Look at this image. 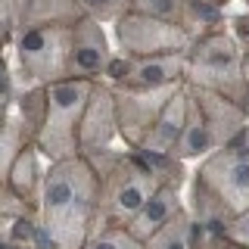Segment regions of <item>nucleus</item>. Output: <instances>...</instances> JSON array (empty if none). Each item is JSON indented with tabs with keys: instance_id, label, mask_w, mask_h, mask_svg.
I'll return each instance as SVG.
<instances>
[{
	"instance_id": "393cba45",
	"label": "nucleus",
	"mask_w": 249,
	"mask_h": 249,
	"mask_svg": "<svg viewBox=\"0 0 249 249\" xmlns=\"http://www.w3.org/2000/svg\"><path fill=\"white\" fill-rule=\"evenodd\" d=\"M13 47V19L3 10V0H0V53H6Z\"/></svg>"
},
{
	"instance_id": "2eb2a0df",
	"label": "nucleus",
	"mask_w": 249,
	"mask_h": 249,
	"mask_svg": "<svg viewBox=\"0 0 249 249\" xmlns=\"http://www.w3.org/2000/svg\"><path fill=\"white\" fill-rule=\"evenodd\" d=\"M184 184L187 181H165L150 199L143 202V206L137 209V215L131 218L124 228L134 233L137 240H143V243H146V240H150L162 224L171 221V218L184 209Z\"/></svg>"
},
{
	"instance_id": "a878e982",
	"label": "nucleus",
	"mask_w": 249,
	"mask_h": 249,
	"mask_svg": "<svg viewBox=\"0 0 249 249\" xmlns=\"http://www.w3.org/2000/svg\"><path fill=\"white\" fill-rule=\"evenodd\" d=\"M16 221H19V218H3V215H0V249H13Z\"/></svg>"
},
{
	"instance_id": "7ed1b4c3",
	"label": "nucleus",
	"mask_w": 249,
	"mask_h": 249,
	"mask_svg": "<svg viewBox=\"0 0 249 249\" xmlns=\"http://www.w3.org/2000/svg\"><path fill=\"white\" fill-rule=\"evenodd\" d=\"M100 175V206H97V228L109 224H128L137 209L153 196L165 181H187L184 162L178 159H156L140 150H103L90 156ZM93 228V231H97Z\"/></svg>"
},
{
	"instance_id": "423d86ee",
	"label": "nucleus",
	"mask_w": 249,
	"mask_h": 249,
	"mask_svg": "<svg viewBox=\"0 0 249 249\" xmlns=\"http://www.w3.org/2000/svg\"><path fill=\"white\" fill-rule=\"evenodd\" d=\"M187 84L243 103L249 100L246 53L231 25L206 31L187 50Z\"/></svg>"
},
{
	"instance_id": "b1692460",
	"label": "nucleus",
	"mask_w": 249,
	"mask_h": 249,
	"mask_svg": "<svg viewBox=\"0 0 249 249\" xmlns=\"http://www.w3.org/2000/svg\"><path fill=\"white\" fill-rule=\"evenodd\" d=\"M224 233H228L233 243H240V246H246V249H249V209L233 218L228 228H224Z\"/></svg>"
},
{
	"instance_id": "5701e85b",
	"label": "nucleus",
	"mask_w": 249,
	"mask_h": 249,
	"mask_svg": "<svg viewBox=\"0 0 249 249\" xmlns=\"http://www.w3.org/2000/svg\"><path fill=\"white\" fill-rule=\"evenodd\" d=\"M196 249H246V246L233 243V240H231L224 231H206V228H199Z\"/></svg>"
},
{
	"instance_id": "f03ea898",
	"label": "nucleus",
	"mask_w": 249,
	"mask_h": 249,
	"mask_svg": "<svg viewBox=\"0 0 249 249\" xmlns=\"http://www.w3.org/2000/svg\"><path fill=\"white\" fill-rule=\"evenodd\" d=\"M97 206L100 175L90 156L78 153L47 165L37 228L50 249H84L97 228Z\"/></svg>"
},
{
	"instance_id": "39448f33",
	"label": "nucleus",
	"mask_w": 249,
	"mask_h": 249,
	"mask_svg": "<svg viewBox=\"0 0 249 249\" xmlns=\"http://www.w3.org/2000/svg\"><path fill=\"white\" fill-rule=\"evenodd\" d=\"M246 128L249 112L243 103H233L221 93L187 84V124L171 159L184 162V165L199 162L202 156L221 150L233 140H243Z\"/></svg>"
},
{
	"instance_id": "4be33fe9",
	"label": "nucleus",
	"mask_w": 249,
	"mask_h": 249,
	"mask_svg": "<svg viewBox=\"0 0 249 249\" xmlns=\"http://www.w3.org/2000/svg\"><path fill=\"white\" fill-rule=\"evenodd\" d=\"M13 249H50L41 228H37V218H19V221H16Z\"/></svg>"
},
{
	"instance_id": "20e7f679",
	"label": "nucleus",
	"mask_w": 249,
	"mask_h": 249,
	"mask_svg": "<svg viewBox=\"0 0 249 249\" xmlns=\"http://www.w3.org/2000/svg\"><path fill=\"white\" fill-rule=\"evenodd\" d=\"M184 206L206 231H224L249 209V143L233 140L193 162L184 184Z\"/></svg>"
},
{
	"instance_id": "412c9836",
	"label": "nucleus",
	"mask_w": 249,
	"mask_h": 249,
	"mask_svg": "<svg viewBox=\"0 0 249 249\" xmlns=\"http://www.w3.org/2000/svg\"><path fill=\"white\" fill-rule=\"evenodd\" d=\"M16 93H19V78H16L13 59L6 53H0V122L10 115V109L16 103Z\"/></svg>"
},
{
	"instance_id": "c85d7f7f",
	"label": "nucleus",
	"mask_w": 249,
	"mask_h": 249,
	"mask_svg": "<svg viewBox=\"0 0 249 249\" xmlns=\"http://www.w3.org/2000/svg\"><path fill=\"white\" fill-rule=\"evenodd\" d=\"M218 3H221V6H231V3H233V0H218Z\"/></svg>"
},
{
	"instance_id": "aec40b11",
	"label": "nucleus",
	"mask_w": 249,
	"mask_h": 249,
	"mask_svg": "<svg viewBox=\"0 0 249 249\" xmlns=\"http://www.w3.org/2000/svg\"><path fill=\"white\" fill-rule=\"evenodd\" d=\"M75 3L88 16L100 19L103 25H112L115 19H122V16L134 6V0H75Z\"/></svg>"
},
{
	"instance_id": "dca6fc26",
	"label": "nucleus",
	"mask_w": 249,
	"mask_h": 249,
	"mask_svg": "<svg viewBox=\"0 0 249 249\" xmlns=\"http://www.w3.org/2000/svg\"><path fill=\"white\" fill-rule=\"evenodd\" d=\"M47 156L37 150L35 143H28L25 150L19 153V159L13 162L10 175H6V184L10 190L19 196L25 206L35 209L37 215V206H41V193H44V181H47Z\"/></svg>"
},
{
	"instance_id": "6ab92c4d",
	"label": "nucleus",
	"mask_w": 249,
	"mask_h": 249,
	"mask_svg": "<svg viewBox=\"0 0 249 249\" xmlns=\"http://www.w3.org/2000/svg\"><path fill=\"white\" fill-rule=\"evenodd\" d=\"M84 249H146L143 240H137L134 233L122 224H109V228H97L90 233V240Z\"/></svg>"
},
{
	"instance_id": "f8f14e48",
	"label": "nucleus",
	"mask_w": 249,
	"mask_h": 249,
	"mask_svg": "<svg viewBox=\"0 0 249 249\" xmlns=\"http://www.w3.org/2000/svg\"><path fill=\"white\" fill-rule=\"evenodd\" d=\"M119 140V112H115V90L106 81H93L81 124H78V150L81 156H97L112 150Z\"/></svg>"
},
{
	"instance_id": "6e6552de",
	"label": "nucleus",
	"mask_w": 249,
	"mask_h": 249,
	"mask_svg": "<svg viewBox=\"0 0 249 249\" xmlns=\"http://www.w3.org/2000/svg\"><path fill=\"white\" fill-rule=\"evenodd\" d=\"M112 41L119 56L124 59H137V56H156V53H181L190 50L193 35L178 25H171L165 19H156V16L128 10L122 19H115L112 25Z\"/></svg>"
},
{
	"instance_id": "ddd939ff",
	"label": "nucleus",
	"mask_w": 249,
	"mask_h": 249,
	"mask_svg": "<svg viewBox=\"0 0 249 249\" xmlns=\"http://www.w3.org/2000/svg\"><path fill=\"white\" fill-rule=\"evenodd\" d=\"M131 10L156 16V19H165L171 25L184 28L193 35L196 41L206 31H215L224 25V10L215 3H202V0H134Z\"/></svg>"
},
{
	"instance_id": "4468645a",
	"label": "nucleus",
	"mask_w": 249,
	"mask_h": 249,
	"mask_svg": "<svg viewBox=\"0 0 249 249\" xmlns=\"http://www.w3.org/2000/svg\"><path fill=\"white\" fill-rule=\"evenodd\" d=\"M184 124H187V84L165 103V109L159 112V119L153 122V128L146 131L143 143L137 150L146 156H156V159H171L175 146L181 143Z\"/></svg>"
},
{
	"instance_id": "0eeeda50",
	"label": "nucleus",
	"mask_w": 249,
	"mask_h": 249,
	"mask_svg": "<svg viewBox=\"0 0 249 249\" xmlns=\"http://www.w3.org/2000/svg\"><path fill=\"white\" fill-rule=\"evenodd\" d=\"M93 81L88 78H62L44 84V115L37 128L35 146L47 156V162H59L78 156V124L88 106Z\"/></svg>"
},
{
	"instance_id": "cd10ccee",
	"label": "nucleus",
	"mask_w": 249,
	"mask_h": 249,
	"mask_svg": "<svg viewBox=\"0 0 249 249\" xmlns=\"http://www.w3.org/2000/svg\"><path fill=\"white\" fill-rule=\"evenodd\" d=\"M202 3H215V6H221V3H218V0H202ZM221 10H224V6H221Z\"/></svg>"
},
{
	"instance_id": "bb28decb",
	"label": "nucleus",
	"mask_w": 249,
	"mask_h": 249,
	"mask_svg": "<svg viewBox=\"0 0 249 249\" xmlns=\"http://www.w3.org/2000/svg\"><path fill=\"white\" fill-rule=\"evenodd\" d=\"M22 6H25V0H3V10L10 13V19H13V22H16V13H19Z\"/></svg>"
},
{
	"instance_id": "f257e3e1",
	"label": "nucleus",
	"mask_w": 249,
	"mask_h": 249,
	"mask_svg": "<svg viewBox=\"0 0 249 249\" xmlns=\"http://www.w3.org/2000/svg\"><path fill=\"white\" fill-rule=\"evenodd\" d=\"M81 16L75 0H25L16 13L10 47L19 88L69 78V47Z\"/></svg>"
},
{
	"instance_id": "9d476101",
	"label": "nucleus",
	"mask_w": 249,
	"mask_h": 249,
	"mask_svg": "<svg viewBox=\"0 0 249 249\" xmlns=\"http://www.w3.org/2000/svg\"><path fill=\"white\" fill-rule=\"evenodd\" d=\"M119 59L112 31L100 19L84 13L72 31V47H69V78H88V81H103Z\"/></svg>"
},
{
	"instance_id": "f3484780",
	"label": "nucleus",
	"mask_w": 249,
	"mask_h": 249,
	"mask_svg": "<svg viewBox=\"0 0 249 249\" xmlns=\"http://www.w3.org/2000/svg\"><path fill=\"white\" fill-rule=\"evenodd\" d=\"M28 143H35V134H31V128L25 124V119L19 115V109L13 103L10 115L0 122V181H6L13 162L19 159V153L25 150Z\"/></svg>"
},
{
	"instance_id": "a211bd4d",
	"label": "nucleus",
	"mask_w": 249,
	"mask_h": 249,
	"mask_svg": "<svg viewBox=\"0 0 249 249\" xmlns=\"http://www.w3.org/2000/svg\"><path fill=\"white\" fill-rule=\"evenodd\" d=\"M199 237V224L193 221V215L187 212V206L178 212L171 221H165L159 231L146 240V249H196Z\"/></svg>"
},
{
	"instance_id": "1a4fd4ad",
	"label": "nucleus",
	"mask_w": 249,
	"mask_h": 249,
	"mask_svg": "<svg viewBox=\"0 0 249 249\" xmlns=\"http://www.w3.org/2000/svg\"><path fill=\"white\" fill-rule=\"evenodd\" d=\"M187 84V81H184ZM184 84L171 88H112L115 90V112H119V140L128 150H137L143 143L146 131L159 119L165 103L175 97Z\"/></svg>"
},
{
	"instance_id": "9b49d317",
	"label": "nucleus",
	"mask_w": 249,
	"mask_h": 249,
	"mask_svg": "<svg viewBox=\"0 0 249 249\" xmlns=\"http://www.w3.org/2000/svg\"><path fill=\"white\" fill-rule=\"evenodd\" d=\"M106 81L112 88H171L187 81V50L156 53V56L124 59L119 56L109 69Z\"/></svg>"
},
{
	"instance_id": "c756f323",
	"label": "nucleus",
	"mask_w": 249,
	"mask_h": 249,
	"mask_svg": "<svg viewBox=\"0 0 249 249\" xmlns=\"http://www.w3.org/2000/svg\"><path fill=\"white\" fill-rule=\"evenodd\" d=\"M243 3H246V10H249V0H243Z\"/></svg>"
}]
</instances>
